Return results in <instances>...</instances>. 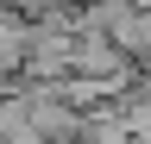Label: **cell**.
<instances>
[{
    "mask_svg": "<svg viewBox=\"0 0 151 144\" xmlns=\"http://www.w3.org/2000/svg\"><path fill=\"white\" fill-rule=\"evenodd\" d=\"M19 50H25V38H19L13 25H0V69H13V63H19Z\"/></svg>",
    "mask_w": 151,
    "mask_h": 144,
    "instance_id": "obj_1",
    "label": "cell"
}]
</instances>
